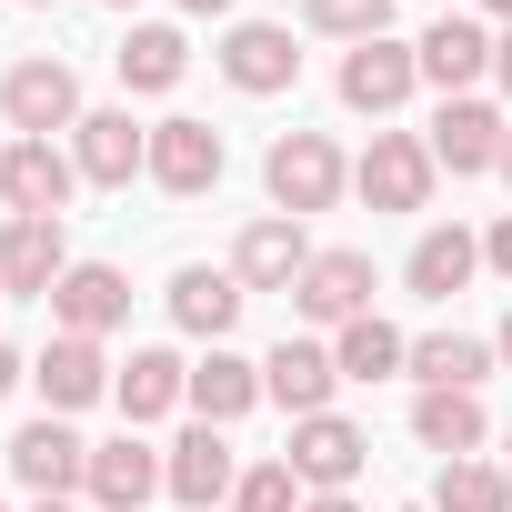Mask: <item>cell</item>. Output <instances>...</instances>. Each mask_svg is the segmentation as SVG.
Wrapping results in <instances>:
<instances>
[{"mask_svg":"<svg viewBox=\"0 0 512 512\" xmlns=\"http://www.w3.org/2000/svg\"><path fill=\"white\" fill-rule=\"evenodd\" d=\"M71 161H81V181L121 191L131 171H151V131L131 121V101H121V111H81V131H71Z\"/></svg>","mask_w":512,"mask_h":512,"instance_id":"16","label":"cell"},{"mask_svg":"<svg viewBox=\"0 0 512 512\" xmlns=\"http://www.w3.org/2000/svg\"><path fill=\"white\" fill-rule=\"evenodd\" d=\"M21 382H31V362H21V352H11V342H0V402H11V392H21Z\"/></svg>","mask_w":512,"mask_h":512,"instance_id":"33","label":"cell"},{"mask_svg":"<svg viewBox=\"0 0 512 512\" xmlns=\"http://www.w3.org/2000/svg\"><path fill=\"white\" fill-rule=\"evenodd\" d=\"M282 462L302 472V492H352V472L372 462V432L342 422V412H312V422H292V452Z\"/></svg>","mask_w":512,"mask_h":512,"instance_id":"7","label":"cell"},{"mask_svg":"<svg viewBox=\"0 0 512 512\" xmlns=\"http://www.w3.org/2000/svg\"><path fill=\"white\" fill-rule=\"evenodd\" d=\"M0 462H11V482H21V492H41V502H71V492H91V442H81L61 412L21 422Z\"/></svg>","mask_w":512,"mask_h":512,"instance_id":"3","label":"cell"},{"mask_svg":"<svg viewBox=\"0 0 512 512\" xmlns=\"http://www.w3.org/2000/svg\"><path fill=\"white\" fill-rule=\"evenodd\" d=\"M31 382H41V402L71 422V412H91V402L111 392V362H101V342H81V332H51V352L31 362Z\"/></svg>","mask_w":512,"mask_h":512,"instance_id":"19","label":"cell"},{"mask_svg":"<svg viewBox=\"0 0 512 512\" xmlns=\"http://www.w3.org/2000/svg\"><path fill=\"white\" fill-rule=\"evenodd\" d=\"M262 191H272V211L312 221V211H332V201L352 191V161L332 151V131H282V141L262 151Z\"/></svg>","mask_w":512,"mask_h":512,"instance_id":"1","label":"cell"},{"mask_svg":"<svg viewBox=\"0 0 512 512\" xmlns=\"http://www.w3.org/2000/svg\"><path fill=\"white\" fill-rule=\"evenodd\" d=\"M31 512H81V502H31Z\"/></svg>","mask_w":512,"mask_h":512,"instance_id":"39","label":"cell"},{"mask_svg":"<svg viewBox=\"0 0 512 512\" xmlns=\"http://www.w3.org/2000/svg\"><path fill=\"white\" fill-rule=\"evenodd\" d=\"M251 402H262V362H241V352H221V342H211V362H191V412L231 432Z\"/></svg>","mask_w":512,"mask_h":512,"instance_id":"26","label":"cell"},{"mask_svg":"<svg viewBox=\"0 0 512 512\" xmlns=\"http://www.w3.org/2000/svg\"><path fill=\"white\" fill-rule=\"evenodd\" d=\"M51 322L81 332V342L121 332V322H131V272H111V262H71V272L51 282Z\"/></svg>","mask_w":512,"mask_h":512,"instance_id":"12","label":"cell"},{"mask_svg":"<svg viewBox=\"0 0 512 512\" xmlns=\"http://www.w3.org/2000/svg\"><path fill=\"white\" fill-rule=\"evenodd\" d=\"M0 151H11V141H0Z\"/></svg>","mask_w":512,"mask_h":512,"instance_id":"45","label":"cell"},{"mask_svg":"<svg viewBox=\"0 0 512 512\" xmlns=\"http://www.w3.org/2000/svg\"><path fill=\"white\" fill-rule=\"evenodd\" d=\"M332 392H342V362H332V342H272V352H262V402H282L292 422L332 412Z\"/></svg>","mask_w":512,"mask_h":512,"instance_id":"13","label":"cell"},{"mask_svg":"<svg viewBox=\"0 0 512 512\" xmlns=\"http://www.w3.org/2000/svg\"><path fill=\"white\" fill-rule=\"evenodd\" d=\"M492 362H502V352H492V342H472V332H422L402 372H412L422 392H482V382H492Z\"/></svg>","mask_w":512,"mask_h":512,"instance_id":"24","label":"cell"},{"mask_svg":"<svg viewBox=\"0 0 512 512\" xmlns=\"http://www.w3.org/2000/svg\"><path fill=\"white\" fill-rule=\"evenodd\" d=\"M151 492H161V452H151L141 432L91 442V502H101V512H141Z\"/></svg>","mask_w":512,"mask_h":512,"instance_id":"22","label":"cell"},{"mask_svg":"<svg viewBox=\"0 0 512 512\" xmlns=\"http://www.w3.org/2000/svg\"><path fill=\"white\" fill-rule=\"evenodd\" d=\"M412 442H422V452H442V462H472V452L492 442L482 392H422V402H412Z\"/></svg>","mask_w":512,"mask_h":512,"instance_id":"21","label":"cell"},{"mask_svg":"<svg viewBox=\"0 0 512 512\" xmlns=\"http://www.w3.org/2000/svg\"><path fill=\"white\" fill-rule=\"evenodd\" d=\"M412 512H432V502H412Z\"/></svg>","mask_w":512,"mask_h":512,"instance_id":"44","label":"cell"},{"mask_svg":"<svg viewBox=\"0 0 512 512\" xmlns=\"http://www.w3.org/2000/svg\"><path fill=\"white\" fill-rule=\"evenodd\" d=\"M492 81L512 91V31H492Z\"/></svg>","mask_w":512,"mask_h":512,"instance_id":"34","label":"cell"},{"mask_svg":"<svg viewBox=\"0 0 512 512\" xmlns=\"http://www.w3.org/2000/svg\"><path fill=\"white\" fill-rule=\"evenodd\" d=\"M0 302H11V292H0Z\"/></svg>","mask_w":512,"mask_h":512,"instance_id":"46","label":"cell"},{"mask_svg":"<svg viewBox=\"0 0 512 512\" xmlns=\"http://www.w3.org/2000/svg\"><path fill=\"white\" fill-rule=\"evenodd\" d=\"M231 512H302V472L292 462H251L241 492H231Z\"/></svg>","mask_w":512,"mask_h":512,"instance_id":"31","label":"cell"},{"mask_svg":"<svg viewBox=\"0 0 512 512\" xmlns=\"http://www.w3.org/2000/svg\"><path fill=\"white\" fill-rule=\"evenodd\" d=\"M332 362H342V382H392V372L412 362V342H402V332H392L382 312H362V322H342Z\"/></svg>","mask_w":512,"mask_h":512,"instance_id":"28","label":"cell"},{"mask_svg":"<svg viewBox=\"0 0 512 512\" xmlns=\"http://www.w3.org/2000/svg\"><path fill=\"white\" fill-rule=\"evenodd\" d=\"M0 121H11V141L81 131V71L71 61H11V81H0Z\"/></svg>","mask_w":512,"mask_h":512,"instance_id":"2","label":"cell"},{"mask_svg":"<svg viewBox=\"0 0 512 512\" xmlns=\"http://www.w3.org/2000/svg\"><path fill=\"white\" fill-rule=\"evenodd\" d=\"M71 272V241H61V221H0V292L11 302H51V282Z\"/></svg>","mask_w":512,"mask_h":512,"instance_id":"14","label":"cell"},{"mask_svg":"<svg viewBox=\"0 0 512 512\" xmlns=\"http://www.w3.org/2000/svg\"><path fill=\"white\" fill-rule=\"evenodd\" d=\"M191 71V41L171 31V21H141L131 41H121V91H171Z\"/></svg>","mask_w":512,"mask_h":512,"instance_id":"27","label":"cell"},{"mask_svg":"<svg viewBox=\"0 0 512 512\" xmlns=\"http://www.w3.org/2000/svg\"><path fill=\"white\" fill-rule=\"evenodd\" d=\"M31 11H51V0H31Z\"/></svg>","mask_w":512,"mask_h":512,"instance_id":"42","label":"cell"},{"mask_svg":"<svg viewBox=\"0 0 512 512\" xmlns=\"http://www.w3.org/2000/svg\"><path fill=\"white\" fill-rule=\"evenodd\" d=\"M292 312L322 322V332L362 322V312H372V251H312V272L292 282Z\"/></svg>","mask_w":512,"mask_h":512,"instance_id":"10","label":"cell"},{"mask_svg":"<svg viewBox=\"0 0 512 512\" xmlns=\"http://www.w3.org/2000/svg\"><path fill=\"white\" fill-rule=\"evenodd\" d=\"M111 11H131V0H111Z\"/></svg>","mask_w":512,"mask_h":512,"instance_id":"43","label":"cell"},{"mask_svg":"<svg viewBox=\"0 0 512 512\" xmlns=\"http://www.w3.org/2000/svg\"><path fill=\"white\" fill-rule=\"evenodd\" d=\"M432 181H442V161H432V141H412V131H372V151L352 161V191H362L372 211H422Z\"/></svg>","mask_w":512,"mask_h":512,"instance_id":"4","label":"cell"},{"mask_svg":"<svg viewBox=\"0 0 512 512\" xmlns=\"http://www.w3.org/2000/svg\"><path fill=\"white\" fill-rule=\"evenodd\" d=\"M482 11H492V21H512V0H482Z\"/></svg>","mask_w":512,"mask_h":512,"instance_id":"38","label":"cell"},{"mask_svg":"<svg viewBox=\"0 0 512 512\" xmlns=\"http://www.w3.org/2000/svg\"><path fill=\"white\" fill-rule=\"evenodd\" d=\"M502 452H512V432H502ZM502 472H512V462H502Z\"/></svg>","mask_w":512,"mask_h":512,"instance_id":"41","label":"cell"},{"mask_svg":"<svg viewBox=\"0 0 512 512\" xmlns=\"http://www.w3.org/2000/svg\"><path fill=\"white\" fill-rule=\"evenodd\" d=\"M412 91H422V51H412V41L382 31V41H352V51H342V101H352V111L392 121Z\"/></svg>","mask_w":512,"mask_h":512,"instance_id":"6","label":"cell"},{"mask_svg":"<svg viewBox=\"0 0 512 512\" xmlns=\"http://www.w3.org/2000/svg\"><path fill=\"white\" fill-rule=\"evenodd\" d=\"M161 492H171L181 512H201V502H231V492H241V462H231L221 422H191V432L161 452Z\"/></svg>","mask_w":512,"mask_h":512,"instance_id":"8","label":"cell"},{"mask_svg":"<svg viewBox=\"0 0 512 512\" xmlns=\"http://www.w3.org/2000/svg\"><path fill=\"white\" fill-rule=\"evenodd\" d=\"M472 272H482V241H472L462 221H452V231H422V241H412V262H402V282H412L422 302H452Z\"/></svg>","mask_w":512,"mask_h":512,"instance_id":"25","label":"cell"},{"mask_svg":"<svg viewBox=\"0 0 512 512\" xmlns=\"http://www.w3.org/2000/svg\"><path fill=\"white\" fill-rule=\"evenodd\" d=\"M71 191H81V161L61 141H11V151H0V201H11L21 221H61Z\"/></svg>","mask_w":512,"mask_h":512,"instance_id":"5","label":"cell"},{"mask_svg":"<svg viewBox=\"0 0 512 512\" xmlns=\"http://www.w3.org/2000/svg\"><path fill=\"white\" fill-rule=\"evenodd\" d=\"M492 352H502V372H512V322H502V332H492Z\"/></svg>","mask_w":512,"mask_h":512,"instance_id":"36","label":"cell"},{"mask_svg":"<svg viewBox=\"0 0 512 512\" xmlns=\"http://www.w3.org/2000/svg\"><path fill=\"white\" fill-rule=\"evenodd\" d=\"M412 51H422V81H432L442 101H462V91L492 71V31H482V21H462V11H442V21H432Z\"/></svg>","mask_w":512,"mask_h":512,"instance_id":"18","label":"cell"},{"mask_svg":"<svg viewBox=\"0 0 512 512\" xmlns=\"http://www.w3.org/2000/svg\"><path fill=\"white\" fill-rule=\"evenodd\" d=\"M432 512H512V472H492V462H442Z\"/></svg>","mask_w":512,"mask_h":512,"instance_id":"29","label":"cell"},{"mask_svg":"<svg viewBox=\"0 0 512 512\" xmlns=\"http://www.w3.org/2000/svg\"><path fill=\"white\" fill-rule=\"evenodd\" d=\"M111 402H121V422L141 432V422H161V412L191 402V362H181V352H131V362L111 372Z\"/></svg>","mask_w":512,"mask_h":512,"instance_id":"20","label":"cell"},{"mask_svg":"<svg viewBox=\"0 0 512 512\" xmlns=\"http://www.w3.org/2000/svg\"><path fill=\"white\" fill-rule=\"evenodd\" d=\"M302 512H362V502H352V492H312Z\"/></svg>","mask_w":512,"mask_h":512,"instance_id":"35","label":"cell"},{"mask_svg":"<svg viewBox=\"0 0 512 512\" xmlns=\"http://www.w3.org/2000/svg\"><path fill=\"white\" fill-rule=\"evenodd\" d=\"M502 131H512V121H502L492 101H472V91H462V101H442V111H432V161H442L452 181L502 171Z\"/></svg>","mask_w":512,"mask_h":512,"instance_id":"15","label":"cell"},{"mask_svg":"<svg viewBox=\"0 0 512 512\" xmlns=\"http://www.w3.org/2000/svg\"><path fill=\"white\" fill-rule=\"evenodd\" d=\"M502 181H512V131H502Z\"/></svg>","mask_w":512,"mask_h":512,"instance_id":"40","label":"cell"},{"mask_svg":"<svg viewBox=\"0 0 512 512\" xmlns=\"http://www.w3.org/2000/svg\"><path fill=\"white\" fill-rule=\"evenodd\" d=\"M181 11H201V21H211V11H231V0H181Z\"/></svg>","mask_w":512,"mask_h":512,"instance_id":"37","label":"cell"},{"mask_svg":"<svg viewBox=\"0 0 512 512\" xmlns=\"http://www.w3.org/2000/svg\"><path fill=\"white\" fill-rule=\"evenodd\" d=\"M221 81H231V91H251V101L292 91V81H302L292 31H282V21H231V31H221Z\"/></svg>","mask_w":512,"mask_h":512,"instance_id":"9","label":"cell"},{"mask_svg":"<svg viewBox=\"0 0 512 512\" xmlns=\"http://www.w3.org/2000/svg\"><path fill=\"white\" fill-rule=\"evenodd\" d=\"M302 272H312V241H302L292 211H262V221L231 241V282H241V292H292Z\"/></svg>","mask_w":512,"mask_h":512,"instance_id":"11","label":"cell"},{"mask_svg":"<svg viewBox=\"0 0 512 512\" xmlns=\"http://www.w3.org/2000/svg\"><path fill=\"white\" fill-rule=\"evenodd\" d=\"M482 272H502V282H512V211L482 231Z\"/></svg>","mask_w":512,"mask_h":512,"instance_id":"32","label":"cell"},{"mask_svg":"<svg viewBox=\"0 0 512 512\" xmlns=\"http://www.w3.org/2000/svg\"><path fill=\"white\" fill-rule=\"evenodd\" d=\"M241 302H251V292H241L231 272H211V262H181V272H171V322L201 332V342H221V332L241 322Z\"/></svg>","mask_w":512,"mask_h":512,"instance_id":"23","label":"cell"},{"mask_svg":"<svg viewBox=\"0 0 512 512\" xmlns=\"http://www.w3.org/2000/svg\"><path fill=\"white\" fill-rule=\"evenodd\" d=\"M302 21L322 41H382L392 31V0H302Z\"/></svg>","mask_w":512,"mask_h":512,"instance_id":"30","label":"cell"},{"mask_svg":"<svg viewBox=\"0 0 512 512\" xmlns=\"http://www.w3.org/2000/svg\"><path fill=\"white\" fill-rule=\"evenodd\" d=\"M221 131L211 121H151V181L171 191V201H201L211 181H221Z\"/></svg>","mask_w":512,"mask_h":512,"instance_id":"17","label":"cell"}]
</instances>
